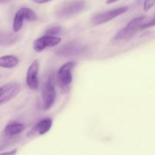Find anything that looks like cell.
I'll return each instance as SVG.
<instances>
[{"instance_id":"7c38bea8","label":"cell","mask_w":155,"mask_h":155,"mask_svg":"<svg viewBox=\"0 0 155 155\" xmlns=\"http://www.w3.org/2000/svg\"><path fill=\"white\" fill-rule=\"evenodd\" d=\"M24 130V125L18 122H11L6 125L4 130V136L6 138H14L21 134Z\"/></svg>"},{"instance_id":"8992f818","label":"cell","mask_w":155,"mask_h":155,"mask_svg":"<svg viewBox=\"0 0 155 155\" xmlns=\"http://www.w3.org/2000/svg\"><path fill=\"white\" fill-rule=\"evenodd\" d=\"M127 11H128V7H126V6L112 9V10L96 15L95 16L93 17L92 21L95 25H100V24H105V23L114 19L115 18H117L120 15H124Z\"/></svg>"},{"instance_id":"9c48e42d","label":"cell","mask_w":155,"mask_h":155,"mask_svg":"<svg viewBox=\"0 0 155 155\" xmlns=\"http://www.w3.org/2000/svg\"><path fill=\"white\" fill-rule=\"evenodd\" d=\"M20 85L17 83H9L0 87V104L13 99L20 92Z\"/></svg>"},{"instance_id":"ac0fdd59","label":"cell","mask_w":155,"mask_h":155,"mask_svg":"<svg viewBox=\"0 0 155 155\" xmlns=\"http://www.w3.org/2000/svg\"><path fill=\"white\" fill-rule=\"evenodd\" d=\"M34 2L38 3V4H43V3L48 2H51L52 0H33Z\"/></svg>"},{"instance_id":"3957f363","label":"cell","mask_w":155,"mask_h":155,"mask_svg":"<svg viewBox=\"0 0 155 155\" xmlns=\"http://www.w3.org/2000/svg\"><path fill=\"white\" fill-rule=\"evenodd\" d=\"M76 63L74 61H68L62 65L57 73V82L62 90L67 92L73 81L72 71L75 68Z\"/></svg>"},{"instance_id":"e0dca14e","label":"cell","mask_w":155,"mask_h":155,"mask_svg":"<svg viewBox=\"0 0 155 155\" xmlns=\"http://www.w3.org/2000/svg\"><path fill=\"white\" fill-rule=\"evenodd\" d=\"M154 26H155V15H154V18H153L151 21H148V22H145V24H142V26L141 27V30L149 28V27H154Z\"/></svg>"},{"instance_id":"4fadbf2b","label":"cell","mask_w":155,"mask_h":155,"mask_svg":"<svg viewBox=\"0 0 155 155\" xmlns=\"http://www.w3.org/2000/svg\"><path fill=\"white\" fill-rule=\"evenodd\" d=\"M19 63V59L15 55H4L0 57V67L3 68H15Z\"/></svg>"},{"instance_id":"ffe728a7","label":"cell","mask_w":155,"mask_h":155,"mask_svg":"<svg viewBox=\"0 0 155 155\" xmlns=\"http://www.w3.org/2000/svg\"><path fill=\"white\" fill-rule=\"evenodd\" d=\"M117 1H119V0H107V1H106V3H107V4H112V3L117 2Z\"/></svg>"},{"instance_id":"6da1fadb","label":"cell","mask_w":155,"mask_h":155,"mask_svg":"<svg viewBox=\"0 0 155 155\" xmlns=\"http://www.w3.org/2000/svg\"><path fill=\"white\" fill-rule=\"evenodd\" d=\"M146 18L145 16L138 17L130 21L127 25L120 30L114 36V39L116 41L128 40L133 37L136 32L141 29L142 24L145 23Z\"/></svg>"},{"instance_id":"52a82bcc","label":"cell","mask_w":155,"mask_h":155,"mask_svg":"<svg viewBox=\"0 0 155 155\" xmlns=\"http://www.w3.org/2000/svg\"><path fill=\"white\" fill-rule=\"evenodd\" d=\"M61 41L60 37H57L54 36H49V35H45V36L36 39L33 42V48L37 52H41L47 48H51V47L56 46L58 45Z\"/></svg>"},{"instance_id":"5b68a950","label":"cell","mask_w":155,"mask_h":155,"mask_svg":"<svg viewBox=\"0 0 155 155\" xmlns=\"http://www.w3.org/2000/svg\"><path fill=\"white\" fill-rule=\"evenodd\" d=\"M42 98L44 110H49L56 100V90L51 78L48 79L42 86Z\"/></svg>"},{"instance_id":"44dd1931","label":"cell","mask_w":155,"mask_h":155,"mask_svg":"<svg viewBox=\"0 0 155 155\" xmlns=\"http://www.w3.org/2000/svg\"><path fill=\"white\" fill-rule=\"evenodd\" d=\"M10 0H0V4H5V3L8 2Z\"/></svg>"},{"instance_id":"9a60e30c","label":"cell","mask_w":155,"mask_h":155,"mask_svg":"<svg viewBox=\"0 0 155 155\" xmlns=\"http://www.w3.org/2000/svg\"><path fill=\"white\" fill-rule=\"evenodd\" d=\"M62 33V27L60 26H52L49 28L47 29L45 31V35H49V36H54L59 35Z\"/></svg>"},{"instance_id":"ba28073f","label":"cell","mask_w":155,"mask_h":155,"mask_svg":"<svg viewBox=\"0 0 155 155\" xmlns=\"http://www.w3.org/2000/svg\"><path fill=\"white\" fill-rule=\"evenodd\" d=\"M39 60L33 61L27 70V84L32 90H36L39 89Z\"/></svg>"},{"instance_id":"8fae6325","label":"cell","mask_w":155,"mask_h":155,"mask_svg":"<svg viewBox=\"0 0 155 155\" xmlns=\"http://www.w3.org/2000/svg\"><path fill=\"white\" fill-rule=\"evenodd\" d=\"M51 127H52V120L50 118L42 120L35 125V127L29 133L28 136H35L44 135L49 131Z\"/></svg>"},{"instance_id":"d6986e66","label":"cell","mask_w":155,"mask_h":155,"mask_svg":"<svg viewBox=\"0 0 155 155\" xmlns=\"http://www.w3.org/2000/svg\"><path fill=\"white\" fill-rule=\"evenodd\" d=\"M17 153V150L15 149L13 151H6V152H3L2 154H15Z\"/></svg>"},{"instance_id":"7a4b0ae2","label":"cell","mask_w":155,"mask_h":155,"mask_svg":"<svg viewBox=\"0 0 155 155\" xmlns=\"http://www.w3.org/2000/svg\"><path fill=\"white\" fill-rule=\"evenodd\" d=\"M85 0H73L67 2L58 9L56 15L58 18H68L77 15L86 9Z\"/></svg>"},{"instance_id":"277c9868","label":"cell","mask_w":155,"mask_h":155,"mask_svg":"<svg viewBox=\"0 0 155 155\" xmlns=\"http://www.w3.org/2000/svg\"><path fill=\"white\" fill-rule=\"evenodd\" d=\"M37 19L36 12L29 8H21L15 15L13 21V31L18 33L21 30L24 21H34Z\"/></svg>"},{"instance_id":"5bb4252c","label":"cell","mask_w":155,"mask_h":155,"mask_svg":"<svg viewBox=\"0 0 155 155\" xmlns=\"http://www.w3.org/2000/svg\"><path fill=\"white\" fill-rule=\"evenodd\" d=\"M18 39V36L12 33L0 32V45H10Z\"/></svg>"},{"instance_id":"2e32d148","label":"cell","mask_w":155,"mask_h":155,"mask_svg":"<svg viewBox=\"0 0 155 155\" xmlns=\"http://www.w3.org/2000/svg\"><path fill=\"white\" fill-rule=\"evenodd\" d=\"M155 5V0H145L143 5L144 11L148 12Z\"/></svg>"},{"instance_id":"30bf717a","label":"cell","mask_w":155,"mask_h":155,"mask_svg":"<svg viewBox=\"0 0 155 155\" xmlns=\"http://www.w3.org/2000/svg\"><path fill=\"white\" fill-rule=\"evenodd\" d=\"M85 51H86V47H84L83 45L71 42V43L63 45L61 48H59L58 51V54L61 56H64V57H69V56L81 54Z\"/></svg>"}]
</instances>
